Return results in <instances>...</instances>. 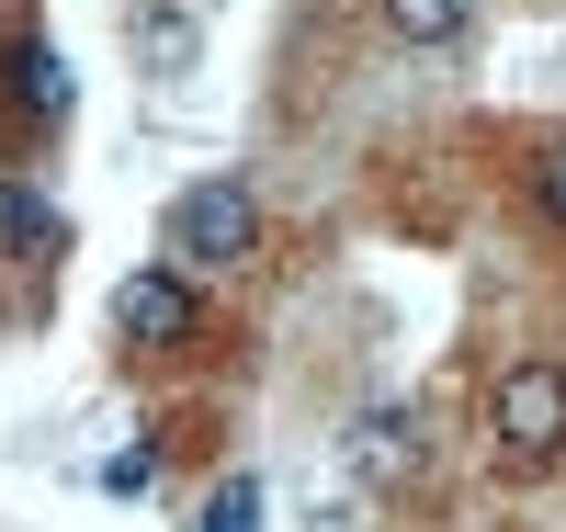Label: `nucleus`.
I'll return each mask as SVG.
<instances>
[{
	"label": "nucleus",
	"mask_w": 566,
	"mask_h": 532,
	"mask_svg": "<svg viewBox=\"0 0 566 532\" xmlns=\"http://www.w3.org/2000/svg\"><path fill=\"white\" fill-rule=\"evenodd\" d=\"M261 250V205H250V181H193L170 205V261L181 272H227V261H250Z\"/></svg>",
	"instance_id": "f257e3e1"
},
{
	"label": "nucleus",
	"mask_w": 566,
	"mask_h": 532,
	"mask_svg": "<svg viewBox=\"0 0 566 532\" xmlns=\"http://www.w3.org/2000/svg\"><path fill=\"white\" fill-rule=\"evenodd\" d=\"M488 430H499V453H522V465L566 453V363H510L488 385Z\"/></svg>",
	"instance_id": "f03ea898"
},
{
	"label": "nucleus",
	"mask_w": 566,
	"mask_h": 532,
	"mask_svg": "<svg viewBox=\"0 0 566 532\" xmlns=\"http://www.w3.org/2000/svg\"><path fill=\"white\" fill-rule=\"evenodd\" d=\"M193 283L181 272H125L114 283V341H136V352H170V341H193Z\"/></svg>",
	"instance_id": "7ed1b4c3"
},
{
	"label": "nucleus",
	"mask_w": 566,
	"mask_h": 532,
	"mask_svg": "<svg viewBox=\"0 0 566 532\" xmlns=\"http://www.w3.org/2000/svg\"><path fill=\"white\" fill-rule=\"evenodd\" d=\"M0 103H12L23 125H69V58L45 34H12L0 45Z\"/></svg>",
	"instance_id": "20e7f679"
},
{
	"label": "nucleus",
	"mask_w": 566,
	"mask_h": 532,
	"mask_svg": "<svg viewBox=\"0 0 566 532\" xmlns=\"http://www.w3.org/2000/svg\"><path fill=\"white\" fill-rule=\"evenodd\" d=\"M0 238H12V250H34V261H57V250H69V216L45 205L34 181H0Z\"/></svg>",
	"instance_id": "39448f33"
},
{
	"label": "nucleus",
	"mask_w": 566,
	"mask_h": 532,
	"mask_svg": "<svg viewBox=\"0 0 566 532\" xmlns=\"http://www.w3.org/2000/svg\"><path fill=\"white\" fill-rule=\"evenodd\" d=\"M352 453H363V476H408V465H419V419H408V408H363Z\"/></svg>",
	"instance_id": "423d86ee"
},
{
	"label": "nucleus",
	"mask_w": 566,
	"mask_h": 532,
	"mask_svg": "<svg viewBox=\"0 0 566 532\" xmlns=\"http://www.w3.org/2000/svg\"><path fill=\"white\" fill-rule=\"evenodd\" d=\"M386 23L408 45H464V34H476V0H386Z\"/></svg>",
	"instance_id": "0eeeda50"
},
{
	"label": "nucleus",
	"mask_w": 566,
	"mask_h": 532,
	"mask_svg": "<svg viewBox=\"0 0 566 532\" xmlns=\"http://www.w3.org/2000/svg\"><path fill=\"white\" fill-rule=\"evenodd\" d=\"M136 45H148V69H181V58H193V0L148 12V23H136Z\"/></svg>",
	"instance_id": "6e6552de"
},
{
	"label": "nucleus",
	"mask_w": 566,
	"mask_h": 532,
	"mask_svg": "<svg viewBox=\"0 0 566 532\" xmlns=\"http://www.w3.org/2000/svg\"><path fill=\"white\" fill-rule=\"evenodd\" d=\"M193 532H261V476H227V488L205 499V521Z\"/></svg>",
	"instance_id": "1a4fd4ad"
},
{
	"label": "nucleus",
	"mask_w": 566,
	"mask_h": 532,
	"mask_svg": "<svg viewBox=\"0 0 566 532\" xmlns=\"http://www.w3.org/2000/svg\"><path fill=\"white\" fill-rule=\"evenodd\" d=\"M148 476H159V453H114V465H103V488H114V499H136Z\"/></svg>",
	"instance_id": "9d476101"
},
{
	"label": "nucleus",
	"mask_w": 566,
	"mask_h": 532,
	"mask_svg": "<svg viewBox=\"0 0 566 532\" xmlns=\"http://www.w3.org/2000/svg\"><path fill=\"white\" fill-rule=\"evenodd\" d=\"M533 192H544V216L566 227V148H544V170H533Z\"/></svg>",
	"instance_id": "9b49d317"
}]
</instances>
